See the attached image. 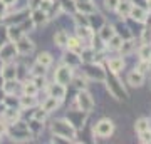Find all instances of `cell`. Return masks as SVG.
Instances as JSON below:
<instances>
[{
	"instance_id": "obj_1",
	"label": "cell",
	"mask_w": 151,
	"mask_h": 144,
	"mask_svg": "<svg viewBox=\"0 0 151 144\" xmlns=\"http://www.w3.org/2000/svg\"><path fill=\"white\" fill-rule=\"evenodd\" d=\"M50 129H52V133H54L55 138H62L67 143L69 141H74V138H76V128L67 119H57V121H54L52 126H50Z\"/></svg>"
},
{
	"instance_id": "obj_2",
	"label": "cell",
	"mask_w": 151,
	"mask_h": 144,
	"mask_svg": "<svg viewBox=\"0 0 151 144\" xmlns=\"http://www.w3.org/2000/svg\"><path fill=\"white\" fill-rule=\"evenodd\" d=\"M7 134H9L14 141H19V143H25V141H30V139H32V131L29 129L27 124L20 123V121H15V123L9 124Z\"/></svg>"
},
{
	"instance_id": "obj_3",
	"label": "cell",
	"mask_w": 151,
	"mask_h": 144,
	"mask_svg": "<svg viewBox=\"0 0 151 144\" xmlns=\"http://www.w3.org/2000/svg\"><path fill=\"white\" fill-rule=\"evenodd\" d=\"M76 104H77V107H79V111L86 112V114H89V112L94 109V106H96V102H94L92 96L86 91V89H81V91L77 92Z\"/></svg>"
},
{
	"instance_id": "obj_4",
	"label": "cell",
	"mask_w": 151,
	"mask_h": 144,
	"mask_svg": "<svg viewBox=\"0 0 151 144\" xmlns=\"http://www.w3.org/2000/svg\"><path fill=\"white\" fill-rule=\"evenodd\" d=\"M84 77L89 80H96V82H106V72L101 65L94 64V62H87L84 67Z\"/></svg>"
},
{
	"instance_id": "obj_5",
	"label": "cell",
	"mask_w": 151,
	"mask_h": 144,
	"mask_svg": "<svg viewBox=\"0 0 151 144\" xmlns=\"http://www.w3.org/2000/svg\"><path fill=\"white\" fill-rule=\"evenodd\" d=\"M92 133H94V136H97V138H111L114 133V123L111 121V119H101V121H97L96 126H94V129H92Z\"/></svg>"
},
{
	"instance_id": "obj_6",
	"label": "cell",
	"mask_w": 151,
	"mask_h": 144,
	"mask_svg": "<svg viewBox=\"0 0 151 144\" xmlns=\"http://www.w3.org/2000/svg\"><path fill=\"white\" fill-rule=\"evenodd\" d=\"M72 77H74V70H72V67H69V65H65V64L59 65L54 72V82H59L62 85L70 84Z\"/></svg>"
},
{
	"instance_id": "obj_7",
	"label": "cell",
	"mask_w": 151,
	"mask_h": 144,
	"mask_svg": "<svg viewBox=\"0 0 151 144\" xmlns=\"http://www.w3.org/2000/svg\"><path fill=\"white\" fill-rule=\"evenodd\" d=\"M19 52H17V47H15V42H5L0 45V62L5 64V62H12L15 59Z\"/></svg>"
},
{
	"instance_id": "obj_8",
	"label": "cell",
	"mask_w": 151,
	"mask_h": 144,
	"mask_svg": "<svg viewBox=\"0 0 151 144\" xmlns=\"http://www.w3.org/2000/svg\"><path fill=\"white\" fill-rule=\"evenodd\" d=\"M106 80H108V91L109 94L113 97H116L118 101H121V99H126L128 97V94H126V91L123 89V85L119 84V80L118 79H109L108 75H106Z\"/></svg>"
},
{
	"instance_id": "obj_9",
	"label": "cell",
	"mask_w": 151,
	"mask_h": 144,
	"mask_svg": "<svg viewBox=\"0 0 151 144\" xmlns=\"http://www.w3.org/2000/svg\"><path fill=\"white\" fill-rule=\"evenodd\" d=\"M15 47H17V52L19 55H29V54L34 52V49H35V44L30 40V39L24 34L19 40H15Z\"/></svg>"
},
{
	"instance_id": "obj_10",
	"label": "cell",
	"mask_w": 151,
	"mask_h": 144,
	"mask_svg": "<svg viewBox=\"0 0 151 144\" xmlns=\"http://www.w3.org/2000/svg\"><path fill=\"white\" fill-rule=\"evenodd\" d=\"M30 20H32L34 27H40V25H45L49 20V15L47 12H44L42 9H32V14H30Z\"/></svg>"
},
{
	"instance_id": "obj_11",
	"label": "cell",
	"mask_w": 151,
	"mask_h": 144,
	"mask_svg": "<svg viewBox=\"0 0 151 144\" xmlns=\"http://www.w3.org/2000/svg\"><path fill=\"white\" fill-rule=\"evenodd\" d=\"M0 75L4 80H12V79H17V65L12 64V62H5L2 64L0 67Z\"/></svg>"
},
{
	"instance_id": "obj_12",
	"label": "cell",
	"mask_w": 151,
	"mask_h": 144,
	"mask_svg": "<svg viewBox=\"0 0 151 144\" xmlns=\"http://www.w3.org/2000/svg\"><path fill=\"white\" fill-rule=\"evenodd\" d=\"M74 9L79 14H86V15H92V14H96V7L92 4L91 0H81V2H74Z\"/></svg>"
},
{
	"instance_id": "obj_13",
	"label": "cell",
	"mask_w": 151,
	"mask_h": 144,
	"mask_svg": "<svg viewBox=\"0 0 151 144\" xmlns=\"http://www.w3.org/2000/svg\"><path fill=\"white\" fill-rule=\"evenodd\" d=\"M47 92H49V96H52L55 97V99H59V101H62L65 97V85L59 84V82H54V84H49L47 87Z\"/></svg>"
},
{
	"instance_id": "obj_14",
	"label": "cell",
	"mask_w": 151,
	"mask_h": 144,
	"mask_svg": "<svg viewBox=\"0 0 151 144\" xmlns=\"http://www.w3.org/2000/svg\"><path fill=\"white\" fill-rule=\"evenodd\" d=\"M0 117L4 119L7 124H12V123H15V121H19V117H20V111L15 109V107H9L7 106V109L0 114Z\"/></svg>"
},
{
	"instance_id": "obj_15",
	"label": "cell",
	"mask_w": 151,
	"mask_h": 144,
	"mask_svg": "<svg viewBox=\"0 0 151 144\" xmlns=\"http://www.w3.org/2000/svg\"><path fill=\"white\" fill-rule=\"evenodd\" d=\"M131 9H133V2H131V0H121L114 12H116L121 19H128L129 14H131Z\"/></svg>"
},
{
	"instance_id": "obj_16",
	"label": "cell",
	"mask_w": 151,
	"mask_h": 144,
	"mask_svg": "<svg viewBox=\"0 0 151 144\" xmlns=\"http://www.w3.org/2000/svg\"><path fill=\"white\" fill-rule=\"evenodd\" d=\"M64 64L69 65V67H79L82 64L81 57H79V52H74V50H69V52H65L64 55Z\"/></svg>"
},
{
	"instance_id": "obj_17",
	"label": "cell",
	"mask_w": 151,
	"mask_h": 144,
	"mask_svg": "<svg viewBox=\"0 0 151 144\" xmlns=\"http://www.w3.org/2000/svg\"><path fill=\"white\" fill-rule=\"evenodd\" d=\"M128 84L131 87H141V85L145 84V74H141L139 70H133L128 74Z\"/></svg>"
},
{
	"instance_id": "obj_18",
	"label": "cell",
	"mask_w": 151,
	"mask_h": 144,
	"mask_svg": "<svg viewBox=\"0 0 151 144\" xmlns=\"http://www.w3.org/2000/svg\"><path fill=\"white\" fill-rule=\"evenodd\" d=\"M24 35V29L20 27V24H12V25H9V29H7V39L10 40V42H15V40H19V39Z\"/></svg>"
},
{
	"instance_id": "obj_19",
	"label": "cell",
	"mask_w": 151,
	"mask_h": 144,
	"mask_svg": "<svg viewBox=\"0 0 151 144\" xmlns=\"http://www.w3.org/2000/svg\"><path fill=\"white\" fill-rule=\"evenodd\" d=\"M97 32H99V37H101V40H103V42H108L109 39L116 34V27L111 25V24H103V25H101V29H99Z\"/></svg>"
},
{
	"instance_id": "obj_20",
	"label": "cell",
	"mask_w": 151,
	"mask_h": 144,
	"mask_svg": "<svg viewBox=\"0 0 151 144\" xmlns=\"http://www.w3.org/2000/svg\"><path fill=\"white\" fill-rule=\"evenodd\" d=\"M129 17L133 19V20L139 22V24H145V22H146V19H148V12H146V10H143L141 7H136V5H133V9H131V14H129Z\"/></svg>"
},
{
	"instance_id": "obj_21",
	"label": "cell",
	"mask_w": 151,
	"mask_h": 144,
	"mask_svg": "<svg viewBox=\"0 0 151 144\" xmlns=\"http://www.w3.org/2000/svg\"><path fill=\"white\" fill-rule=\"evenodd\" d=\"M59 104H60V101L59 99H55V97H52V96H49V97H45L44 99V102L40 104V107H42L44 111L47 112H52V111H55L57 107H59Z\"/></svg>"
},
{
	"instance_id": "obj_22",
	"label": "cell",
	"mask_w": 151,
	"mask_h": 144,
	"mask_svg": "<svg viewBox=\"0 0 151 144\" xmlns=\"http://www.w3.org/2000/svg\"><path fill=\"white\" fill-rule=\"evenodd\" d=\"M108 67L109 70L113 72V74H118V72H121L124 67V60L123 57H113V59L108 60Z\"/></svg>"
},
{
	"instance_id": "obj_23",
	"label": "cell",
	"mask_w": 151,
	"mask_h": 144,
	"mask_svg": "<svg viewBox=\"0 0 151 144\" xmlns=\"http://www.w3.org/2000/svg\"><path fill=\"white\" fill-rule=\"evenodd\" d=\"M76 32H77V37L81 39L82 42H84L86 39L92 37V29L89 25H76Z\"/></svg>"
},
{
	"instance_id": "obj_24",
	"label": "cell",
	"mask_w": 151,
	"mask_h": 144,
	"mask_svg": "<svg viewBox=\"0 0 151 144\" xmlns=\"http://www.w3.org/2000/svg\"><path fill=\"white\" fill-rule=\"evenodd\" d=\"M121 44H123V37H121L119 34H114L113 37H111L108 42H106V45H108L109 50H119Z\"/></svg>"
},
{
	"instance_id": "obj_25",
	"label": "cell",
	"mask_w": 151,
	"mask_h": 144,
	"mask_svg": "<svg viewBox=\"0 0 151 144\" xmlns=\"http://www.w3.org/2000/svg\"><path fill=\"white\" fill-rule=\"evenodd\" d=\"M67 39H69L67 32H65V30H59V32H55V35H54V42H55L57 47H65V45H67Z\"/></svg>"
},
{
	"instance_id": "obj_26",
	"label": "cell",
	"mask_w": 151,
	"mask_h": 144,
	"mask_svg": "<svg viewBox=\"0 0 151 144\" xmlns=\"http://www.w3.org/2000/svg\"><path fill=\"white\" fill-rule=\"evenodd\" d=\"M65 47L69 50H74V52H79L82 49V40L79 37H69L67 39V45Z\"/></svg>"
},
{
	"instance_id": "obj_27",
	"label": "cell",
	"mask_w": 151,
	"mask_h": 144,
	"mask_svg": "<svg viewBox=\"0 0 151 144\" xmlns=\"http://www.w3.org/2000/svg\"><path fill=\"white\" fill-rule=\"evenodd\" d=\"M22 91H24L25 96H37L39 89L32 80H29V82H24V84H22Z\"/></svg>"
},
{
	"instance_id": "obj_28",
	"label": "cell",
	"mask_w": 151,
	"mask_h": 144,
	"mask_svg": "<svg viewBox=\"0 0 151 144\" xmlns=\"http://www.w3.org/2000/svg\"><path fill=\"white\" fill-rule=\"evenodd\" d=\"M133 49H134V40L129 37L128 40H123L121 47H119V50H121V54H123V55H129V54L133 52Z\"/></svg>"
},
{
	"instance_id": "obj_29",
	"label": "cell",
	"mask_w": 151,
	"mask_h": 144,
	"mask_svg": "<svg viewBox=\"0 0 151 144\" xmlns=\"http://www.w3.org/2000/svg\"><path fill=\"white\" fill-rule=\"evenodd\" d=\"M146 129H150V119L139 117L134 123V131L136 133H143V131H146Z\"/></svg>"
},
{
	"instance_id": "obj_30",
	"label": "cell",
	"mask_w": 151,
	"mask_h": 144,
	"mask_svg": "<svg viewBox=\"0 0 151 144\" xmlns=\"http://www.w3.org/2000/svg\"><path fill=\"white\" fill-rule=\"evenodd\" d=\"M37 104V99H35V96H25L24 94V97H20V107H34Z\"/></svg>"
},
{
	"instance_id": "obj_31",
	"label": "cell",
	"mask_w": 151,
	"mask_h": 144,
	"mask_svg": "<svg viewBox=\"0 0 151 144\" xmlns=\"http://www.w3.org/2000/svg\"><path fill=\"white\" fill-rule=\"evenodd\" d=\"M15 91H17V82H15V79L5 80V84H4V94H9V96H12V94H15Z\"/></svg>"
},
{
	"instance_id": "obj_32",
	"label": "cell",
	"mask_w": 151,
	"mask_h": 144,
	"mask_svg": "<svg viewBox=\"0 0 151 144\" xmlns=\"http://www.w3.org/2000/svg\"><path fill=\"white\" fill-rule=\"evenodd\" d=\"M37 62L42 64V65H45V67H49V65L52 64V55H50L49 52H40L37 55Z\"/></svg>"
},
{
	"instance_id": "obj_33",
	"label": "cell",
	"mask_w": 151,
	"mask_h": 144,
	"mask_svg": "<svg viewBox=\"0 0 151 144\" xmlns=\"http://www.w3.org/2000/svg\"><path fill=\"white\" fill-rule=\"evenodd\" d=\"M138 54H139V59L150 60V55H151V47H150V44H143V45L139 47V50H138Z\"/></svg>"
},
{
	"instance_id": "obj_34",
	"label": "cell",
	"mask_w": 151,
	"mask_h": 144,
	"mask_svg": "<svg viewBox=\"0 0 151 144\" xmlns=\"http://www.w3.org/2000/svg\"><path fill=\"white\" fill-rule=\"evenodd\" d=\"M45 65H42V64H39L37 60H35V64L32 65V69H30V72H32L34 75H45Z\"/></svg>"
},
{
	"instance_id": "obj_35",
	"label": "cell",
	"mask_w": 151,
	"mask_h": 144,
	"mask_svg": "<svg viewBox=\"0 0 151 144\" xmlns=\"http://www.w3.org/2000/svg\"><path fill=\"white\" fill-rule=\"evenodd\" d=\"M150 69H151V60H143V59H139V64H138L136 70H139L141 74H145V72H148Z\"/></svg>"
},
{
	"instance_id": "obj_36",
	"label": "cell",
	"mask_w": 151,
	"mask_h": 144,
	"mask_svg": "<svg viewBox=\"0 0 151 144\" xmlns=\"http://www.w3.org/2000/svg\"><path fill=\"white\" fill-rule=\"evenodd\" d=\"M138 134H139V143H143V144L151 143V131H150V129H146V131L138 133Z\"/></svg>"
},
{
	"instance_id": "obj_37",
	"label": "cell",
	"mask_w": 151,
	"mask_h": 144,
	"mask_svg": "<svg viewBox=\"0 0 151 144\" xmlns=\"http://www.w3.org/2000/svg\"><path fill=\"white\" fill-rule=\"evenodd\" d=\"M45 117H47V112L44 111L42 107H40L39 111H35V114H34V117H32V119H35V121H40V123H44V121H45Z\"/></svg>"
},
{
	"instance_id": "obj_38",
	"label": "cell",
	"mask_w": 151,
	"mask_h": 144,
	"mask_svg": "<svg viewBox=\"0 0 151 144\" xmlns=\"http://www.w3.org/2000/svg\"><path fill=\"white\" fill-rule=\"evenodd\" d=\"M72 80H74V85H76V89H86V79H82V77H72Z\"/></svg>"
},
{
	"instance_id": "obj_39",
	"label": "cell",
	"mask_w": 151,
	"mask_h": 144,
	"mask_svg": "<svg viewBox=\"0 0 151 144\" xmlns=\"http://www.w3.org/2000/svg\"><path fill=\"white\" fill-rule=\"evenodd\" d=\"M121 0H104V7L108 9V10H116V7Z\"/></svg>"
},
{
	"instance_id": "obj_40",
	"label": "cell",
	"mask_w": 151,
	"mask_h": 144,
	"mask_svg": "<svg viewBox=\"0 0 151 144\" xmlns=\"http://www.w3.org/2000/svg\"><path fill=\"white\" fill-rule=\"evenodd\" d=\"M34 84L37 85V89H40V87H45V79H44V75H34Z\"/></svg>"
},
{
	"instance_id": "obj_41",
	"label": "cell",
	"mask_w": 151,
	"mask_h": 144,
	"mask_svg": "<svg viewBox=\"0 0 151 144\" xmlns=\"http://www.w3.org/2000/svg\"><path fill=\"white\" fill-rule=\"evenodd\" d=\"M7 131H9V124L4 121V119L0 117V136H4V134H7Z\"/></svg>"
},
{
	"instance_id": "obj_42",
	"label": "cell",
	"mask_w": 151,
	"mask_h": 144,
	"mask_svg": "<svg viewBox=\"0 0 151 144\" xmlns=\"http://www.w3.org/2000/svg\"><path fill=\"white\" fill-rule=\"evenodd\" d=\"M5 14H7V5L0 0V19H4L5 17Z\"/></svg>"
},
{
	"instance_id": "obj_43",
	"label": "cell",
	"mask_w": 151,
	"mask_h": 144,
	"mask_svg": "<svg viewBox=\"0 0 151 144\" xmlns=\"http://www.w3.org/2000/svg\"><path fill=\"white\" fill-rule=\"evenodd\" d=\"M39 4H40V0H29V9L32 10V9H37Z\"/></svg>"
},
{
	"instance_id": "obj_44",
	"label": "cell",
	"mask_w": 151,
	"mask_h": 144,
	"mask_svg": "<svg viewBox=\"0 0 151 144\" xmlns=\"http://www.w3.org/2000/svg\"><path fill=\"white\" fill-rule=\"evenodd\" d=\"M2 2H4V4H5L7 7H12V5H15L17 0H2Z\"/></svg>"
},
{
	"instance_id": "obj_45",
	"label": "cell",
	"mask_w": 151,
	"mask_h": 144,
	"mask_svg": "<svg viewBox=\"0 0 151 144\" xmlns=\"http://www.w3.org/2000/svg\"><path fill=\"white\" fill-rule=\"evenodd\" d=\"M146 4H148V9H150V12H151V0H146Z\"/></svg>"
},
{
	"instance_id": "obj_46",
	"label": "cell",
	"mask_w": 151,
	"mask_h": 144,
	"mask_svg": "<svg viewBox=\"0 0 151 144\" xmlns=\"http://www.w3.org/2000/svg\"><path fill=\"white\" fill-rule=\"evenodd\" d=\"M0 141H2V136H0Z\"/></svg>"
},
{
	"instance_id": "obj_47",
	"label": "cell",
	"mask_w": 151,
	"mask_h": 144,
	"mask_svg": "<svg viewBox=\"0 0 151 144\" xmlns=\"http://www.w3.org/2000/svg\"><path fill=\"white\" fill-rule=\"evenodd\" d=\"M50 2H55V0H50Z\"/></svg>"
}]
</instances>
